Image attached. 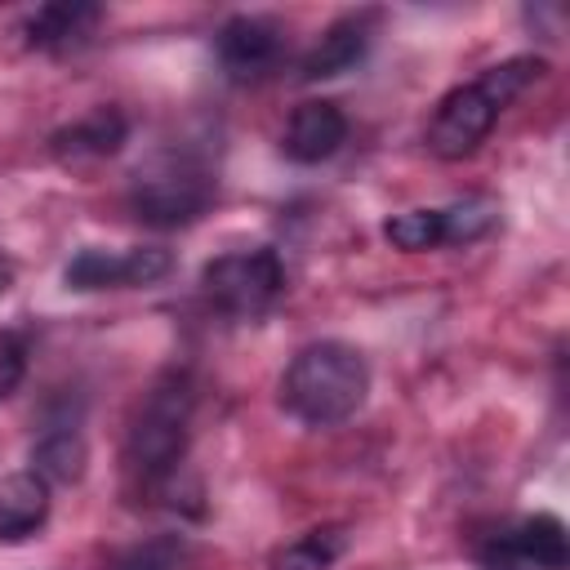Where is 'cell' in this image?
<instances>
[{
  "label": "cell",
  "instance_id": "30bf717a",
  "mask_svg": "<svg viewBox=\"0 0 570 570\" xmlns=\"http://www.w3.org/2000/svg\"><path fill=\"white\" fill-rule=\"evenodd\" d=\"M125 134H129V120H125L116 107H98V111L80 116L76 125L58 129V134L49 138V147H53V156H58V160L80 165V160L116 156V151H120V142H125Z\"/></svg>",
  "mask_w": 570,
  "mask_h": 570
},
{
  "label": "cell",
  "instance_id": "5b68a950",
  "mask_svg": "<svg viewBox=\"0 0 570 570\" xmlns=\"http://www.w3.org/2000/svg\"><path fill=\"white\" fill-rule=\"evenodd\" d=\"M200 285H205V298L218 312L240 316V321H254V316H263L281 298V289H285V263L267 245L218 254L214 263H205Z\"/></svg>",
  "mask_w": 570,
  "mask_h": 570
},
{
  "label": "cell",
  "instance_id": "5bb4252c",
  "mask_svg": "<svg viewBox=\"0 0 570 570\" xmlns=\"http://www.w3.org/2000/svg\"><path fill=\"white\" fill-rule=\"evenodd\" d=\"M31 472H40L45 481H76L85 472V441L76 428H49L36 450H31Z\"/></svg>",
  "mask_w": 570,
  "mask_h": 570
},
{
  "label": "cell",
  "instance_id": "8992f818",
  "mask_svg": "<svg viewBox=\"0 0 570 570\" xmlns=\"http://www.w3.org/2000/svg\"><path fill=\"white\" fill-rule=\"evenodd\" d=\"M476 561L485 570H566L570 566V543H566V525L552 512H534L521 517L503 530H494L481 548Z\"/></svg>",
  "mask_w": 570,
  "mask_h": 570
},
{
  "label": "cell",
  "instance_id": "8fae6325",
  "mask_svg": "<svg viewBox=\"0 0 570 570\" xmlns=\"http://www.w3.org/2000/svg\"><path fill=\"white\" fill-rule=\"evenodd\" d=\"M370 49V18L365 13H352V18H338L298 62V76L303 80H325V76H343L352 71Z\"/></svg>",
  "mask_w": 570,
  "mask_h": 570
},
{
  "label": "cell",
  "instance_id": "e0dca14e",
  "mask_svg": "<svg viewBox=\"0 0 570 570\" xmlns=\"http://www.w3.org/2000/svg\"><path fill=\"white\" fill-rule=\"evenodd\" d=\"M383 236L405 249V254H419V249H436L441 245V209H410V214H396L383 223Z\"/></svg>",
  "mask_w": 570,
  "mask_h": 570
},
{
  "label": "cell",
  "instance_id": "ac0fdd59",
  "mask_svg": "<svg viewBox=\"0 0 570 570\" xmlns=\"http://www.w3.org/2000/svg\"><path fill=\"white\" fill-rule=\"evenodd\" d=\"M183 557H187V543L183 539L156 534V539H142V543L116 552L111 570H183Z\"/></svg>",
  "mask_w": 570,
  "mask_h": 570
},
{
  "label": "cell",
  "instance_id": "6da1fadb",
  "mask_svg": "<svg viewBox=\"0 0 570 570\" xmlns=\"http://www.w3.org/2000/svg\"><path fill=\"white\" fill-rule=\"evenodd\" d=\"M543 71H548L543 58H508V62L490 67L481 80L450 89V94L436 102V111H432L428 147H432L441 160H463V156H472V151L485 142V134L494 129L499 111H503L508 102H517Z\"/></svg>",
  "mask_w": 570,
  "mask_h": 570
},
{
  "label": "cell",
  "instance_id": "7a4b0ae2",
  "mask_svg": "<svg viewBox=\"0 0 570 570\" xmlns=\"http://www.w3.org/2000/svg\"><path fill=\"white\" fill-rule=\"evenodd\" d=\"M365 392H370L365 356L338 338L307 343L281 379L285 414H294L298 423H312V428H330V423L352 419L365 405Z\"/></svg>",
  "mask_w": 570,
  "mask_h": 570
},
{
  "label": "cell",
  "instance_id": "3957f363",
  "mask_svg": "<svg viewBox=\"0 0 570 570\" xmlns=\"http://www.w3.org/2000/svg\"><path fill=\"white\" fill-rule=\"evenodd\" d=\"M191 436V387L183 374H165L138 405L125 436V468L138 485H165L187 454Z\"/></svg>",
  "mask_w": 570,
  "mask_h": 570
},
{
  "label": "cell",
  "instance_id": "7c38bea8",
  "mask_svg": "<svg viewBox=\"0 0 570 570\" xmlns=\"http://www.w3.org/2000/svg\"><path fill=\"white\" fill-rule=\"evenodd\" d=\"M49 517V481L40 472H9L0 476V539L18 543L36 534Z\"/></svg>",
  "mask_w": 570,
  "mask_h": 570
},
{
  "label": "cell",
  "instance_id": "d6986e66",
  "mask_svg": "<svg viewBox=\"0 0 570 570\" xmlns=\"http://www.w3.org/2000/svg\"><path fill=\"white\" fill-rule=\"evenodd\" d=\"M22 374H27V347L13 330H0V401H9L18 392Z\"/></svg>",
  "mask_w": 570,
  "mask_h": 570
},
{
  "label": "cell",
  "instance_id": "ba28073f",
  "mask_svg": "<svg viewBox=\"0 0 570 570\" xmlns=\"http://www.w3.org/2000/svg\"><path fill=\"white\" fill-rule=\"evenodd\" d=\"M347 138V116L325 102V98H312V102H298L285 120V134H281V151L294 160V165H321L330 160Z\"/></svg>",
  "mask_w": 570,
  "mask_h": 570
},
{
  "label": "cell",
  "instance_id": "277c9868",
  "mask_svg": "<svg viewBox=\"0 0 570 570\" xmlns=\"http://www.w3.org/2000/svg\"><path fill=\"white\" fill-rule=\"evenodd\" d=\"M214 200V178L187 156H156L129 178V209L147 227H187Z\"/></svg>",
  "mask_w": 570,
  "mask_h": 570
},
{
  "label": "cell",
  "instance_id": "4fadbf2b",
  "mask_svg": "<svg viewBox=\"0 0 570 570\" xmlns=\"http://www.w3.org/2000/svg\"><path fill=\"white\" fill-rule=\"evenodd\" d=\"M102 9L98 4H40L31 18H27V40L36 49H53V53H67V49H80L94 27H98Z\"/></svg>",
  "mask_w": 570,
  "mask_h": 570
},
{
  "label": "cell",
  "instance_id": "ffe728a7",
  "mask_svg": "<svg viewBox=\"0 0 570 570\" xmlns=\"http://www.w3.org/2000/svg\"><path fill=\"white\" fill-rule=\"evenodd\" d=\"M9 285H13V263H9L4 254H0V294H4Z\"/></svg>",
  "mask_w": 570,
  "mask_h": 570
},
{
  "label": "cell",
  "instance_id": "52a82bcc",
  "mask_svg": "<svg viewBox=\"0 0 570 570\" xmlns=\"http://www.w3.org/2000/svg\"><path fill=\"white\" fill-rule=\"evenodd\" d=\"M174 267L169 249L160 245H134V249H80L67 263V285L71 289H129V285H151Z\"/></svg>",
  "mask_w": 570,
  "mask_h": 570
},
{
  "label": "cell",
  "instance_id": "2e32d148",
  "mask_svg": "<svg viewBox=\"0 0 570 570\" xmlns=\"http://www.w3.org/2000/svg\"><path fill=\"white\" fill-rule=\"evenodd\" d=\"M343 548H347V534L343 530H334V525L330 530H312L298 543H289L285 552H276L272 570H330Z\"/></svg>",
  "mask_w": 570,
  "mask_h": 570
},
{
  "label": "cell",
  "instance_id": "9c48e42d",
  "mask_svg": "<svg viewBox=\"0 0 570 570\" xmlns=\"http://www.w3.org/2000/svg\"><path fill=\"white\" fill-rule=\"evenodd\" d=\"M218 62L232 80H258L281 62V31L267 18H232L218 31Z\"/></svg>",
  "mask_w": 570,
  "mask_h": 570
},
{
  "label": "cell",
  "instance_id": "9a60e30c",
  "mask_svg": "<svg viewBox=\"0 0 570 570\" xmlns=\"http://www.w3.org/2000/svg\"><path fill=\"white\" fill-rule=\"evenodd\" d=\"M494 223H499V205H494V200H485V196L459 200V205L441 209V245L481 240L485 232H494Z\"/></svg>",
  "mask_w": 570,
  "mask_h": 570
}]
</instances>
